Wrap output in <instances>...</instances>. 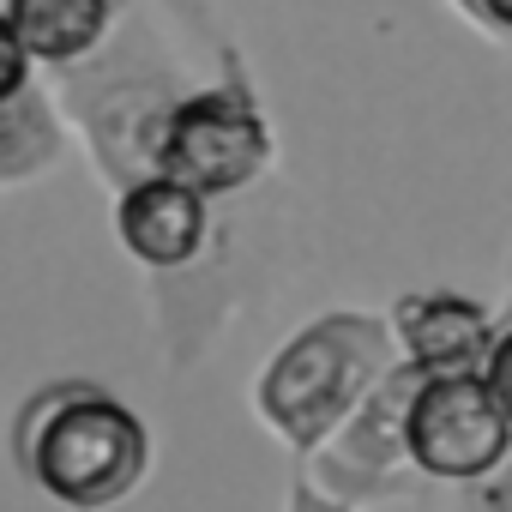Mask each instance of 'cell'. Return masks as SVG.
<instances>
[{
  "label": "cell",
  "instance_id": "1",
  "mask_svg": "<svg viewBox=\"0 0 512 512\" xmlns=\"http://www.w3.org/2000/svg\"><path fill=\"white\" fill-rule=\"evenodd\" d=\"M229 55H235V43L223 55L199 61V43H181L169 13L145 7V0H127V19L103 55H91L85 67H67V73H49L55 97H61L73 133L85 139L91 169L109 193H121L145 175H163L157 145H163L175 103L187 91H199L211 73H223Z\"/></svg>",
  "mask_w": 512,
  "mask_h": 512
},
{
  "label": "cell",
  "instance_id": "2",
  "mask_svg": "<svg viewBox=\"0 0 512 512\" xmlns=\"http://www.w3.org/2000/svg\"><path fill=\"white\" fill-rule=\"evenodd\" d=\"M13 470L61 512H115L157 470V434L115 386L61 374L13 416Z\"/></svg>",
  "mask_w": 512,
  "mask_h": 512
},
{
  "label": "cell",
  "instance_id": "3",
  "mask_svg": "<svg viewBox=\"0 0 512 512\" xmlns=\"http://www.w3.org/2000/svg\"><path fill=\"white\" fill-rule=\"evenodd\" d=\"M398 332L392 314L374 308H326L302 320L253 374V416L290 452L314 458L398 368Z\"/></svg>",
  "mask_w": 512,
  "mask_h": 512
},
{
  "label": "cell",
  "instance_id": "4",
  "mask_svg": "<svg viewBox=\"0 0 512 512\" xmlns=\"http://www.w3.org/2000/svg\"><path fill=\"white\" fill-rule=\"evenodd\" d=\"M157 169L217 205H241L272 181L278 127L266 115V97L253 85L241 49L223 61V73H211L199 91H187L175 103L163 145H157Z\"/></svg>",
  "mask_w": 512,
  "mask_h": 512
},
{
  "label": "cell",
  "instance_id": "5",
  "mask_svg": "<svg viewBox=\"0 0 512 512\" xmlns=\"http://www.w3.org/2000/svg\"><path fill=\"white\" fill-rule=\"evenodd\" d=\"M422 368L398 362L380 392L302 464L332 500L368 512V506H386V500H404V494H428V482L416 476L410 464V404L422 392Z\"/></svg>",
  "mask_w": 512,
  "mask_h": 512
},
{
  "label": "cell",
  "instance_id": "6",
  "mask_svg": "<svg viewBox=\"0 0 512 512\" xmlns=\"http://www.w3.org/2000/svg\"><path fill=\"white\" fill-rule=\"evenodd\" d=\"M410 464L428 488H482L512 470V416L482 374H434L410 404Z\"/></svg>",
  "mask_w": 512,
  "mask_h": 512
},
{
  "label": "cell",
  "instance_id": "7",
  "mask_svg": "<svg viewBox=\"0 0 512 512\" xmlns=\"http://www.w3.org/2000/svg\"><path fill=\"white\" fill-rule=\"evenodd\" d=\"M115 241L121 253L151 278V284H181L199 266H211V253L223 247V205L193 193L175 175H145L115 193Z\"/></svg>",
  "mask_w": 512,
  "mask_h": 512
},
{
  "label": "cell",
  "instance_id": "8",
  "mask_svg": "<svg viewBox=\"0 0 512 512\" xmlns=\"http://www.w3.org/2000/svg\"><path fill=\"white\" fill-rule=\"evenodd\" d=\"M73 139L79 133L55 97V79L25 49L0 37V187L19 193V187L55 175Z\"/></svg>",
  "mask_w": 512,
  "mask_h": 512
},
{
  "label": "cell",
  "instance_id": "9",
  "mask_svg": "<svg viewBox=\"0 0 512 512\" xmlns=\"http://www.w3.org/2000/svg\"><path fill=\"white\" fill-rule=\"evenodd\" d=\"M398 356L410 368L434 374H482L500 338V308H488L470 290H404L392 308Z\"/></svg>",
  "mask_w": 512,
  "mask_h": 512
},
{
  "label": "cell",
  "instance_id": "10",
  "mask_svg": "<svg viewBox=\"0 0 512 512\" xmlns=\"http://www.w3.org/2000/svg\"><path fill=\"white\" fill-rule=\"evenodd\" d=\"M127 0H0V37L25 49L43 73L85 67L115 43Z\"/></svg>",
  "mask_w": 512,
  "mask_h": 512
},
{
  "label": "cell",
  "instance_id": "11",
  "mask_svg": "<svg viewBox=\"0 0 512 512\" xmlns=\"http://www.w3.org/2000/svg\"><path fill=\"white\" fill-rule=\"evenodd\" d=\"M482 380L494 386V398H500L506 416H512V320H500V338H494V356H488Z\"/></svg>",
  "mask_w": 512,
  "mask_h": 512
},
{
  "label": "cell",
  "instance_id": "12",
  "mask_svg": "<svg viewBox=\"0 0 512 512\" xmlns=\"http://www.w3.org/2000/svg\"><path fill=\"white\" fill-rule=\"evenodd\" d=\"M284 512H356V506H344V500H332L308 470H296L290 476V494H284Z\"/></svg>",
  "mask_w": 512,
  "mask_h": 512
},
{
  "label": "cell",
  "instance_id": "13",
  "mask_svg": "<svg viewBox=\"0 0 512 512\" xmlns=\"http://www.w3.org/2000/svg\"><path fill=\"white\" fill-rule=\"evenodd\" d=\"M482 37L512 43V0H482Z\"/></svg>",
  "mask_w": 512,
  "mask_h": 512
},
{
  "label": "cell",
  "instance_id": "14",
  "mask_svg": "<svg viewBox=\"0 0 512 512\" xmlns=\"http://www.w3.org/2000/svg\"><path fill=\"white\" fill-rule=\"evenodd\" d=\"M446 7H452V13H458L470 31H482V0H446Z\"/></svg>",
  "mask_w": 512,
  "mask_h": 512
}]
</instances>
